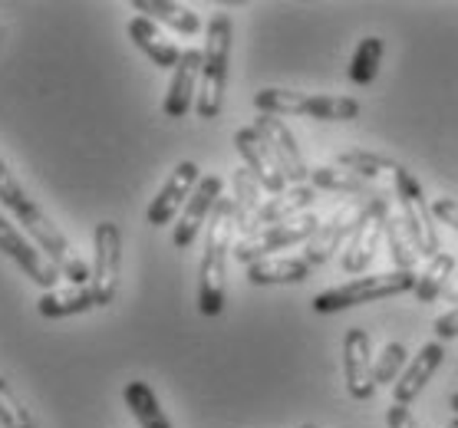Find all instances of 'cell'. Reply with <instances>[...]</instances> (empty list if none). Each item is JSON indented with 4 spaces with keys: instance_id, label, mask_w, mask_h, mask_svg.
Masks as SVG:
<instances>
[{
    "instance_id": "5b68a950",
    "label": "cell",
    "mask_w": 458,
    "mask_h": 428,
    "mask_svg": "<svg viewBox=\"0 0 458 428\" xmlns=\"http://www.w3.org/2000/svg\"><path fill=\"white\" fill-rule=\"evenodd\" d=\"M254 105H258V113L267 115H310L323 122H350L360 115V103L350 96L293 93V89H277V86L254 93Z\"/></svg>"
},
{
    "instance_id": "d4e9b609",
    "label": "cell",
    "mask_w": 458,
    "mask_h": 428,
    "mask_svg": "<svg viewBox=\"0 0 458 428\" xmlns=\"http://www.w3.org/2000/svg\"><path fill=\"white\" fill-rule=\"evenodd\" d=\"M96 306V297L89 287H66V290H47L37 300V310L47 320H63V316L89 314Z\"/></svg>"
},
{
    "instance_id": "5bb4252c",
    "label": "cell",
    "mask_w": 458,
    "mask_h": 428,
    "mask_svg": "<svg viewBox=\"0 0 458 428\" xmlns=\"http://www.w3.org/2000/svg\"><path fill=\"white\" fill-rule=\"evenodd\" d=\"M254 129H258V136L264 138V142H267V148L274 152V158H277V165H281L284 178H287V181H293V185H303V178H310V168H307V162H303L301 146H297V138H293L291 129L284 126L281 115L260 113L258 119H254Z\"/></svg>"
},
{
    "instance_id": "4fadbf2b",
    "label": "cell",
    "mask_w": 458,
    "mask_h": 428,
    "mask_svg": "<svg viewBox=\"0 0 458 428\" xmlns=\"http://www.w3.org/2000/svg\"><path fill=\"white\" fill-rule=\"evenodd\" d=\"M199 181H201V168L195 165V162H178L175 172L165 178V185L158 189V195L152 198V205H148V211H146L148 224H152V228L172 224V218L188 205L191 191L199 189Z\"/></svg>"
},
{
    "instance_id": "30bf717a",
    "label": "cell",
    "mask_w": 458,
    "mask_h": 428,
    "mask_svg": "<svg viewBox=\"0 0 458 428\" xmlns=\"http://www.w3.org/2000/svg\"><path fill=\"white\" fill-rule=\"evenodd\" d=\"M386 221H389V195L383 191L379 198L369 201V208L363 211L356 231L350 234V240H346L344 254H340L344 273L360 277V273L376 261V248H379V240H383V234H386Z\"/></svg>"
},
{
    "instance_id": "d6a6232c",
    "label": "cell",
    "mask_w": 458,
    "mask_h": 428,
    "mask_svg": "<svg viewBox=\"0 0 458 428\" xmlns=\"http://www.w3.org/2000/svg\"><path fill=\"white\" fill-rule=\"evenodd\" d=\"M432 214H436L442 224L458 231V201L455 198H436L432 201Z\"/></svg>"
},
{
    "instance_id": "e575fe53",
    "label": "cell",
    "mask_w": 458,
    "mask_h": 428,
    "mask_svg": "<svg viewBox=\"0 0 458 428\" xmlns=\"http://www.w3.org/2000/svg\"><path fill=\"white\" fill-rule=\"evenodd\" d=\"M386 425L389 428H419V422H416V415L409 412V406H396V402H393V408L386 412Z\"/></svg>"
},
{
    "instance_id": "f1b7e54d",
    "label": "cell",
    "mask_w": 458,
    "mask_h": 428,
    "mask_svg": "<svg viewBox=\"0 0 458 428\" xmlns=\"http://www.w3.org/2000/svg\"><path fill=\"white\" fill-rule=\"evenodd\" d=\"M336 168H346V172H353V175L366 178V181H376L383 172H396V162L389 155H379V152L350 148V152H340V155H336Z\"/></svg>"
},
{
    "instance_id": "8d00e7d4",
    "label": "cell",
    "mask_w": 458,
    "mask_h": 428,
    "mask_svg": "<svg viewBox=\"0 0 458 428\" xmlns=\"http://www.w3.org/2000/svg\"><path fill=\"white\" fill-rule=\"evenodd\" d=\"M448 406H452V412L458 415V392H452V399H448Z\"/></svg>"
},
{
    "instance_id": "836d02e7",
    "label": "cell",
    "mask_w": 458,
    "mask_h": 428,
    "mask_svg": "<svg viewBox=\"0 0 458 428\" xmlns=\"http://www.w3.org/2000/svg\"><path fill=\"white\" fill-rule=\"evenodd\" d=\"M432 330H436L438 343H445V340H458V306L455 310H448L445 316H438L436 323H432Z\"/></svg>"
},
{
    "instance_id": "ffe728a7",
    "label": "cell",
    "mask_w": 458,
    "mask_h": 428,
    "mask_svg": "<svg viewBox=\"0 0 458 428\" xmlns=\"http://www.w3.org/2000/svg\"><path fill=\"white\" fill-rule=\"evenodd\" d=\"M313 201H317V189L313 185H291L284 195H274V198L264 201V208L258 211V218L250 224V234L260 228H271V224H284L291 218H301L307 214Z\"/></svg>"
},
{
    "instance_id": "83f0119b",
    "label": "cell",
    "mask_w": 458,
    "mask_h": 428,
    "mask_svg": "<svg viewBox=\"0 0 458 428\" xmlns=\"http://www.w3.org/2000/svg\"><path fill=\"white\" fill-rule=\"evenodd\" d=\"M379 63H383V40L379 37H363L360 46L350 56V66H346V76L350 83L356 86H369L379 73Z\"/></svg>"
},
{
    "instance_id": "603a6c76",
    "label": "cell",
    "mask_w": 458,
    "mask_h": 428,
    "mask_svg": "<svg viewBox=\"0 0 458 428\" xmlns=\"http://www.w3.org/2000/svg\"><path fill=\"white\" fill-rule=\"evenodd\" d=\"M132 11L139 17L165 23V27L185 33V37H195L201 30L199 13L191 11V7H185V4H175V0H132Z\"/></svg>"
},
{
    "instance_id": "9a60e30c",
    "label": "cell",
    "mask_w": 458,
    "mask_h": 428,
    "mask_svg": "<svg viewBox=\"0 0 458 428\" xmlns=\"http://www.w3.org/2000/svg\"><path fill=\"white\" fill-rule=\"evenodd\" d=\"M234 148H238L244 168L258 178L260 189L271 191V195H284V191H287V178H284L281 165H277L274 152L267 148V142L258 136V129L254 126L238 129V132H234Z\"/></svg>"
},
{
    "instance_id": "484cf974",
    "label": "cell",
    "mask_w": 458,
    "mask_h": 428,
    "mask_svg": "<svg viewBox=\"0 0 458 428\" xmlns=\"http://www.w3.org/2000/svg\"><path fill=\"white\" fill-rule=\"evenodd\" d=\"M123 399H125V406H129V412H132V418L139 422V428H172V422H168V415L162 412L158 396L152 392L148 382H142V379L125 382Z\"/></svg>"
},
{
    "instance_id": "74e56055",
    "label": "cell",
    "mask_w": 458,
    "mask_h": 428,
    "mask_svg": "<svg viewBox=\"0 0 458 428\" xmlns=\"http://www.w3.org/2000/svg\"><path fill=\"white\" fill-rule=\"evenodd\" d=\"M445 428H458V415H452V422H448Z\"/></svg>"
},
{
    "instance_id": "cb8c5ba5",
    "label": "cell",
    "mask_w": 458,
    "mask_h": 428,
    "mask_svg": "<svg viewBox=\"0 0 458 428\" xmlns=\"http://www.w3.org/2000/svg\"><path fill=\"white\" fill-rule=\"evenodd\" d=\"M310 181L317 191H340V195H350V198H376V195H383V189H376V181H366V178L336 165L310 168Z\"/></svg>"
},
{
    "instance_id": "8fae6325",
    "label": "cell",
    "mask_w": 458,
    "mask_h": 428,
    "mask_svg": "<svg viewBox=\"0 0 458 428\" xmlns=\"http://www.w3.org/2000/svg\"><path fill=\"white\" fill-rule=\"evenodd\" d=\"M0 251L7 254V257H11V261L37 283V287H43V293L56 290L63 271L40 251V248H37V244H33L30 238H27V234H23V231L13 228L7 218H0Z\"/></svg>"
},
{
    "instance_id": "52a82bcc",
    "label": "cell",
    "mask_w": 458,
    "mask_h": 428,
    "mask_svg": "<svg viewBox=\"0 0 458 428\" xmlns=\"http://www.w3.org/2000/svg\"><path fill=\"white\" fill-rule=\"evenodd\" d=\"M317 228H320V218L307 211L301 218H291V221H284V224H271V228L254 231L248 238H238L231 254H234L244 267H250V264L271 257L274 251H287L293 244H307V240L317 234Z\"/></svg>"
},
{
    "instance_id": "44dd1931",
    "label": "cell",
    "mask_w": 458,
    "mask_h": 428,
    "mask_svg": "<svg viewBox=\"0 0 458 428\" xmlns=\"http://www.w3.org/2000/svg\"><path fill=\"white\" fill-rule=\"evenodd\" d=\"M231 185H234V231H238L241 238H248L250 234V224L258 218V211L264 208V189L258 185V178L250 175L248 168L241 165L231 178Z\"/></svg>"
},
{
    "instance_id": "f546056e",
    "label": "cell",
    "mask_w": 458,
    "mask_h": 428,
    "mask_svg": "<svg viewBox=\"0 0 458 428\" xmlns=\"http://www.w3.org/2000/svg\"><path fill=\"white\" fill-rule=\"evenodd\" d=\"M386 240H389V254H393L396 271H412L419 261V251H416V244H412V238H409V231L399 214L386 221Z\"/></svg>"
},
{
    "instance_id": "f35d334b",
    "label": "cell",
    "mask_w": 458,
    "mask_h": 428,
    "mask_svg": "<svg viewBox=\"0 0 458 428\" xmlns=\"http://www.w3.org/2000/svg\"><path fill=\"white\" fill-rule=\"evenodd\" d=\"M297 428H317V425H310V422H307V425H297Z\"/></svg>"
},
{
    "instance_id": "8992f818",
    "label": "cell",
    "mask_w": 458,
    "mask_h": 428,
    "mask_svg": "<svg viewBox=\"0 0 458 428\" xmlns=\"http://www.w3.org/2000/svg\"><path fill=\"white\" fill-rule=\"evenodd\" d=\"M393 191H396V201H399V218L406 224L419 257L432 261L442 248H438V234H436V214H432V205H428L419 178L409 168L396 165V172H393Z\"/></svg>"
},
{
    "instance_id": "277c9868",
    "label": "cell",
    "mask_w": 458,
    "mask_h": 428,
    "mask_svg": "<svg viewBox=\"0 0 458 428\" xmlns=\"http://www.w3.org/2000/svg\"><path fill=\"white\" fill-rule=\"evenodd\" d=\"M416 283H419L416 271H389V273H369V277H353L350 283H340L334 290L317 293L313 297V310L317 314H340V310H350V306L389 300V297L416 290Z\"/></svg>"
},
{
    "instance_id": "2e32d148",
    "label": "cell",
    "mask_w": 458,
    "mask_h": 428,
    "mask_svg": "<svg viewBox=\"0 0 458 428\" xmlns=\"http://www.w3.org/2000/svg\"><path fill=\"white\" fill-rule=\"evenodd\" d=\"M221 189H225V181H221L218 175H201L199 189L191 191V198H188V205L182 208V218H178L175 231H172V244L175 248H191L195 244V238H199V231L208 224L211 211H215V205L221 201Z\"/></svg>"
},
{
    "instance_id": "e0dca14e",
    "label": "cell",
    "mask_w": 458,
    "mask_h": 428,
    "mask_svg": "<svg viewBox=\"0 0 458 428\" xmlns=\"http://www.w3.org/2000/svg\"><path fill=\"white\" fill-rule=\"evenodd\" d=\"M201 63H205V53L201 50H195V46L182 50V60H178L172 86H168V93H165V103H162L165 119H185V115L191 113V105L199 103Z\"/></svg>"
},
{
    "instance_id": "4316f807",
    "label": "cell",
    "mask_w": 458,
    "mask_h": 428,
    "mask_svg": "<svg viewBox=\"0 0 458 428\" xmlns=\"http://www.w3.org/2000/svg\"><path fill=\"white\" fill-rule=\"evenodd\" d=\"M452 273H455V254L438 251L436 257L426 264V271L419 273V283H416L419 303H432V300H438V297H445V287H448V281H452Z\"/></svg>"
},
{
    "instance_id": "7402d4cb",
    "label": "cell",
    "mask_w": 458,
    "mask_h": 428,
    "mask_svg": "<svg viewBox=\"0 0 458 428\" xmlns=\"http://www.w3.org/2000/svg\"><path fill=\"white\" fill-rule=\"evenodd\" d=\"M310 264L303 257H264L248 267V283L254 287H281V283H303L310 277Z\"/></svg>"
},
{
    "instance_id": "3957f363",
    "label": "cell",
    "mask_w": 458,
    "mask_h": 428,
    "mask_svg": "<svg viewBox=\"0 0 458 428\" xmlns=\"http://www.w3.org/2000/svg\"><path fill=\"white\" fill-rule=\"evenodd\" d=\"M231 27L228 13H211L208 30H205V63H201V86L195 113L201 119H218L225 105V86H228V63H231Z\"/></svg>"
},
{
    "instance_id": "7a4b0ae2",
    "label": "cell",
    "mask_w": 458,
    "mask_h": 428,
    "mask_svg": "<svg viewBox=\"0 0 458 428\" xmlns=\"http://www.w3.org/2000/svg\"><path fill=\"white\" fill-rule=\"evenodd\" d=\"M234 201L225 198L215 205L208 221V238L199 267V310L205 316H218L225 310V277H228V251H234Z\"/></svg>"
},
{
    "instance_id": "9c48e42d",
    "label": "cell",
    "mask_w": 458,
    "mask_h": 428,
    "mask_svg": "<svg viewBox=\"0 0 458 428\" xmlns=\"http://www.w3.org/2000/svg\"><path fill=\"white\" fill-rule=\"evenodd\" d=\"M376 198H379V195H376ZM369 201L373 198H350L346 205H340L330 218L320 221L317 234L303 244V261L310 264V267H323L336 251H344V244L356 231V224H360V218H363V211L369 208Z\"/></svg>"
},
{
    "instance_id": "ac0fdd59",
    "label": "cell",
    "mask_w": 458,
    "mask_h": 428,
    "mask_svg": "<svg viewBox=\"0 0 458 428\" xmlns=\"http://www.w3.org/2000/svg\"><path fill=\"white\" fill-rule=\"evenodd\" d=\"M442 359H445V346L438 343V340L436 343H422V349L409 359V365L403 369L399 382L393 386V402H396V406H409L412 399L422 396V389H426L428 379L438 373Z\"/></svg>"
},
{
    "instance_id": "6da1fadb",
    "label": "cell",
    "mask_w": 458,
    "mask_h": 428,
    "mask_svg": "<svg viewBox=\"0 0 458 428\" xmlns=\"http://www.w3.org/2000/svg\"><path fill=\"white\" fill-rule=\"evenodd\" d=\"M0 205L17 218V224L27 228L33 244L60 267L66 281L73 283V287H89V281H93V267H86L83 257L70 248L66 234H63V231L43 214L40 205L23 191V185L11 175V168H7L4 158H0Z\"/></svg>"
},
{
    "instance_id": "d6986e66",
    "label": "cell",
    "mask_w": 458,
    "mask_h": 428,
    "mask_svg": "<svg viewBox=\"0 0 458 428\" xmlns=\"http://www.w3.org/2000/svg\"><path fill=\"white\" fill-rule=\"evenodd\" d=\"M125 30H129V40L136 43L139 50L146 53L158 70H175V66H178V60H182V50L175 46V40H168L165 33L158 30L156 21H148V17H132Z\"/></svg>"
},
{
    "instance_id": "1f68e13d",
    "label": "cell",
    "mask_w": 458,
    "mask_h": 428,
    "mask_svg": "<svg viewBox=\"0 0 458 428\" xmlns=\"http://www.w3.org/2000/svg\"><path fill=\"white\" fill-rule=\"evenodd\" d=\"M0 425L4 428H37L30 408L23 406L21 396L13 392V386L0 376Z\"/></svg>"
},
{
    "instance_id": "4dcf8cb0",
    "label": "cell",
    "mask_w": 458,
    "mask_h": 428,
    "mask_svg": "<svg viewBox=\"0 0 458 428\" xmlns=\"http://www.w3.org/2000/svg\"><path fill=\"white\" fill-rule=\"evenodd\" d=\"M406 343H386V349L376 356V365H373V379L376 386H396L399 376H403V369H406Z\"/></svg>"
},
{
    "instance_id": "ba28073f",
    "label": "cell",
    "mask_w": 458,
    "mask_h": 428,
    "mask_svg": "<svg viewBox=\"0 0 458 428\" xmlns=\"http://www.w3.org/2000/svg\"><path fill=\"white\" fill-rule=\"evenodd\" d=\"M119 273H123V231L115 221H99L93 231V281H89L96 306H109L115 300Z\"/></svg>"
},
{
    "instance_id": "d590c367",
    "label": "cell",
    "mask_w": 458,
    "mask_h": 428,
    "mask_svg": "<svg viewBox=\"0 0 458 428\" xmlns=\"http://www.w3.org/2000/svg\"><path fill=\"white\" fill-rule=\"evenodd\" d=\"M445 300H452L458 306V267H455V273H452V281H448V287H445Z\"/></svg>"
},
{
    "instance_id": "7c38bea8",
    "label": "cell",
    "mask_w": 458,
    "mask_h": 428,
    "mask_svg": "<svg viewBox=\"0 0 458 428\" xmlns=\"http://www.w3.org/2000/svg\"><path fill=\"white\" fill-rule=\"evenodd\" d=\"M344 379L350 399H356V402L373 399V343H369V333L363 326H350L344 336Z\"/></svg>"
}]
</instances>
